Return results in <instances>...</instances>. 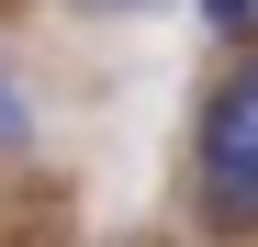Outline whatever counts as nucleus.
I'll return each instance as SVG.
<instances>
[{
	"label": "nucleus",
	"mask_w": 258,
	"mask_h": 247,
	"mask_svg": "<svg viewBox=\"0 0 258 247\" xmlns=\"http://www.w3.org/2000/svg\"><path fill=\"white\" fill-rule=\"evenodd\" d=\"M34 146V101H23V79H0V157H23Z\"/></svg>",
	"instance_id": "obj_2"
},
{
	"label": "nucleus",
	"mask_w": 258,
	"mask_h": 247,
	"mask_svg": "<svg viewBox=\"0 0 258 247\" xmlns=\"http://www.w3.org/2000/svg\"><path fill=\"white\" fill-rule=\"evenodd\" d=\"M191 12L225 34V45H247V34H258V0H191Z\"/></svg>",
	"instance_id": "obj_3"
},
{
	"label": "nucleus",
	"mask_w": 258,
	"mask_h": 247,
	"mask_svg": "<svg viewBox=\"0 0 258 247\" xmlns=\"http://www.w3.org/2000/svg\"><path fill=\"white\" fill-rule=\"evenodd\" d=\"M191 180H202V225L213 236H258V45L191 112Z\"/></svg>",
	"instance_id": "obj_1"
},
{
	"label": "nucleus",
	"mask_w": 258,
	"mask_h": 247,
	"mask_svg": "<svg viewBox=\"0 0 258 247\" xmlns=\"http://www.w3.org/2000/svg\"><path fill=\"white\" fill-rule=\"evenodd\" d=\"M68 12H90V23H101V12H157V0H68Z\"/></svg>",
	"instance_id": "obj_4"
}]
</instances>
